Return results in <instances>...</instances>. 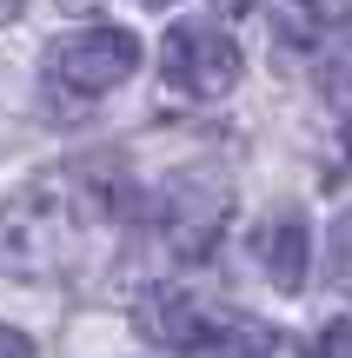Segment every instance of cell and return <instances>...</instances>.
Returning <instances> with one entry per match:
<instances>
[{"label":"cell","mask_w":352,"mask_h":358,"mask_svg":"<svg viewBox=\"0 0 352 358\" xmlns=\"http://www.w3.org/2000/svg\"><path fill=\"white\" fill-rule=\"evenodd\" d=\"M106 186H87V199H73L66 192V179H40V186H27L20 199L0 213V272H53L66 252V226H80V219H100L106 213Z\"/></svg>","instance_id":"cell-1"},{"label":"cell","mask_w":352,"mask_h":358,"mask_svg":"<svg viewBox=\"0 0 352 358\" xmlns=\"http://www.w3.org/2000/svg\"><path fill=\"white\" fill-rule=\"evenodd\" d=\"M140 332L153 338V345L180 352V358H233L246 345H266V332L246 325L239 312H220V306H206V299H193V292H173V285L146 292Z\"/></svg>","instance_id":"cell-2"},{"label":"cell","mask_w":352,"mask_h":358,"mask_svg":"<svg viewBox=\"0 0 352 358\" xmlns=\"http://www.w3.org/2000/svg\"><path fill=\"white\" fill-rule=\"evenodd\" d=\"M160 73H167L173 93H186V100H220V93L239 87V73H246V53L233 47V34H220V27H173L167 47H160Z\"/></svg>","instance_id":"cell-3"},{"label":"cell","mask_w":352,"mask_h":358,"mask_svg":"<svg viewBox=\"0 0 352 358\" xmlns=\"http://www.w3.org/2000/svg\"><path fill=\"white\" fill-rule=\"evenodd\" d=\"M133 66H140V40H133L127 27H93V34L53 40L47 87H73V93H87V100H100V93H113Z\"/></svg>","instance_id":"cell-4"},{"label":"cell","mask_w":352,"mask_h":358,"mask_svg":"<svg viewBox=\"0 0 352 358\" xmlns=\"http://www.w3.org/2000/svg\"><path fill=\"white\" fill-rule=\"evenodd\" d=\"M253 259H260V272L279 292H300L306 285V219L300 213H273L253 232Z\"/></svg>","instance_id":"cell-5"},{"label":"cell","mask_w":352,"mask_h":358,"mask_svg":"<svg viewBox=\"0 0 352 358\" xmlns=\"http://www.w3.org/2000/svg\"><path fill=\"white\" fill-rule=\"evenodd\" d=\"M346 0H273V34L279 40H300V47H313V40L339 34L346 27Z\"/></svg>","instance_id":"cell-6"},{"label":"cell","mask_w":352,"mask_h":358,"mask_svg":"<svg viewBox=\"0 0 352 358\" xmlns=\"http://www.w3.org/2000/svg\"><path fill=\"white\" fill-rule=\"evenodd\" d=\"M332 285H339V292H352V213L332 226Z\"/></svg>","instance_id":"cell-7"},{"label":"cell","mask_w":352,"mask_h":358,"mask_svg":"<svg viewBox=\"0 0 352 358\" xmlns=\"http://www.w3.org/2000/svg\"><path fill=\"white\" fill-rule=\"evenodd\" d=\"M313 358H352V319H332L326 332L313 338Z\"/></svg>","instance_id":"cell-8"},{"label":"cell","mask_w":352,"mask_h":358,"mask_svg":"<svg viewBox=\"0 0 352 358\" xmlns=\"http://www.w3.org/2000/svg\"><path fill=\"white\" fill-rule=\"evenodd\" d=\"M326 100H332V106H352V47L326 66Z\"/></svg>","instance_id":"cell-9"},{"label":"cell","mask_w":352,"mask_h":358,"mask_svg":"<svg viewBox=\"0 0 352 358\" xmlns=\"http://www.w3.org/2000/svg\"><path fill=\"white\" fill-rule=\"evenodd\" d=\"M0 358H34V338L13 332V325H0Z\"/></svg>","instance_id":"cell-10"},{"label":"cell","mask_w":352,"mask_h":358,"mask_svg":"<svg viewBox=\"0 0 352 358\" xmlns=\"http://www.w3.org/2000/svg\"><path fill=\"white\" fill-rule=\"evenodd\" d=\"M53 7H60V13H73V20H80V13H100V0H53Z\"/></svg>","instance_id":"cell-11"},{"label":"cell","mask_w":352,"mask_h":358,"mask_svg":"<svg viewBox=\"0 0 352 358\" xmlns=\"http://www.w3.org/2000/svg\"><path fill=\"white\" fill-rule=\"evenodd\" d=\"M20 13H27V0H0V27H13Z\"/></svg>","instance_id":"cell-12"},{"label":"cell","mask_w":352,"mask_h":358,"mask_svg":"<svg viewBox=\"0 0 352 358\" xmlns=\"http://www.w3.org/2000/svg\"><path fill=\"white\" fill-rule=\"evenodd\" d=\"M213 7H220V13H246L253 0H213Z\"/></svg>","instance_id":"cell-13"},{"label":"cell","mask_w":352,"mask_h":358,"mask_svg":"<svg viewBox=\"0 0 352 358\" xmlns=\"http://www.w3.org/2000/svg\"><path fill=\"white\" fill-rule=\"evenodd\" d=\"M140 7H167V0H140Z\"/></svg>","instance_id":"cell-14"},{"label":"cell","mask_w":352,"mask_h":358,"mask_svg":"<svg viewBox=\"0 0 352 358\" xmlns=\"http://www.w3.org/2000/svg\"><path fill=\"white\" fill-rule=\"evenodd\" d=\"M346 159H352V133H346Z\"/></svg>","instance_id":"cell-15"}]
</instances>
